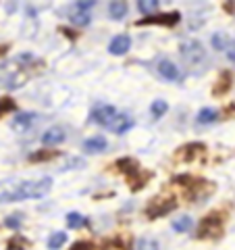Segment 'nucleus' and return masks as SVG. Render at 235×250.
<instances>
[{
  "mask_svg": "<svg viewBox=\"0 0 235 250\" xmlns=\"http://www.w3.org/2000/svg\"><path fill=\"white\" fill-rule=\"evenodd\" d=\"M50 188H52L50 177H42L38 182H19V179L0 182V205L2 202L27 200V198H42L50 192Z\"/></svg>",
  "mask_w": 235,
  "mask_h": 250,
  "instance_id": "1",
  "label": "nucleus"
},
{
  "mask_svg": "<svg viewBox=\"0 0 235 250\" xmlns=\"http://www.w3.org/2000/svg\"><path fill=\"white\" fill-rule=\"evenodd\" d=\"M181 57L187 65L198 67L200 62L204 61V48H202V44L196 42V40H185V42H181Z\"/></svg>",
  "mask_w": 235,
  "mask_h": 250,
  "instance_id": "2",
  "label": "nucleus"
},
{
  "mask_svg": "<svg viewBox=\"0 0 235 250\" xmlns=\"http://www.w3.org/2000/svg\"><path fill=\"white\" fill-rule=\"evenodd\" d=\"M221 229H223L221 215L210 213L202 219V223L198 228V238H216V236H221Z\"/></svg>",
  "mask_w": 235,
  "mask_h": 250,
  "instance_id": "3",
  "label": "nucleus"
},
{
  "mask_svg": "<svg viewBox=\"0 0 235 250\" xmlns=\"http://www.w3.org/2000/svg\"><path fill=\"white\" fill-rule=\"evenodd\" d=\"M175 207H177L175 198H154L150 205L146 207V217H148V219L164 217V215H169Z\"/></svg>",
  "mask_w": 235,
  "mask_h": 250,
  "instance_id": "4",
  "label": "nucleus"
},
{
  "mask_svg": "<svg viewBox=\"0 0 235 250\" xmlns=\"http://www.w3.org/2000/svg\"><path fill=\"white\" fill-rule=\"evenodd\" d=\"M179 19H181V15H179L177 11L173 13H160V15H150V17H144L139 19L136 25H164V27H173L179 23Z\"/></svg>",
  "mask_w": 235,
  "mask_h": 250,
  "instance_id": "5",
  "label": "nucleus"
},
{
  "mask_svg": "<svg viewBox=\"0 0 235 250\" xmlns=\"http://www.w3.org/2000/svg\"><path fill=\"white\" fill-rule=\"evenodd\" d=\"M92 121L96 125H102V127H111V123L115 121L117 117V111L111 106V104H102V106H96L92 111Z\"/></svg>",
  "mask_w": 235,
  "mask_h": 250,
  "instance_id": "6",
  "label": "nucleus"
},
{
  "mask_svg": "<svg viewBox=\"0 0 235 250\" xmlns=\"http://www.w3.org/2000/svg\"><path fill=\"white\" fill-rule=\"evenodd\" d=\"M204 150H206V146L202 142H192V144H185V146L179 148V150H177V159L190 163V161H194V159H198V156L204 154Z\"/></svg>",
  "mask_w": 235,
  "mask_h": 250,
  "instance_id": "7",
  "label": "nucleus"
},
{
  "mask_svg": "<svg viewBox=\"0 0 235 250\" xmlns=\"http://www.w3.org/2000/svg\"><path fill=\"white\" fill-rule=\"evenodd\" d=\"M129 48H131V38L125 36V34H121V36L113 38L111 46H108V52L115 54V57H121V54H125Z\"/></svg>",
  "mask_w": 235,
  "mask_h": 250,
  "instance_id": "8",
  "label": "nucleus"
},
{
  "mask_svg": "<svg viewBox=\"0 0 235 250\" xmlns=\"http://www.w3.org/2000/svg\"><path fill=\"white\" fill-rule=\"evenodd\" d=\"M36 121H38V115H34V113H19V115L13 119L11 127H13L15 131H27Z\"/></svg>",
  "mask_w": 235,
  "mask_h": 250,
  "instance_id": "9",
  "label": "nucleus"
},
{
  "mask_svg": "<svg viewBox=\"0 0 235 250\" xmlns=\"http://www.w3.org/2000/svg\"><path fill=\"white\" fill-rule=\"evenodd\" d=\"M158 75L162 77V80H167V82H175V80H179V67L175 65V62H171V61H160L158 62Z\"/></svg>",
  "mask_w": 235,
  "mask_h": 250,
  "instance_id": "10",
  "label": "nucleus"
},
{
  "mask_svg": "<svg viewBox=\"0 0 235 250\" xmlns=\"http://www.w3.org/2000/svg\"><path fill=\"white\" fill-rule=\"evenodd\" d=\"M62 140H65V131L60 127H50L42 134V144H46V146H57Z\"/></svg>",
  "mask_w": 235,
  "mask_h": 250,
  "instance_id": "11",
  "label": "nucleus"
},
{
  "mask_svg": "<svg viewBox=\"0 0 235 250\" xmlns=\"http://www.w3.org/2000/svg\"><path fill=\"white\" fill-rule=\"evenodd\" d=\"M231 83H233V77L229 71H223L221 75H218V80H216V85L213 88V94L215 96H223V94H227L231 90Z\"/></svg>",
  "mask_w": 235,
  "mask_h": 250,
  "instance_id": "12",
  "label": "nucleus"
},
{
  "mask_svg": "<svg viewBox=\"0 0 235 250\" xmlns=\"http://www.w3.org/2000/svg\"><path fill=\"white\" fill-rule=\"evenodd\" d=\"M106 146H108L106 140H104L102 136H96V138L85 140V142H83V150H85V152H90V154H98V152L106 150Z\"/></svg>",
  "mask_w": 235,
  "mask_h": 250,
  "instance_id": "13",
  "label": "nucleus"
},
{
  "mask_svg": "<svg viewBox=\"0 0 235 250\" xmlns=\"http://www.w3.org/2000/svg\"><path fill=\"white\" fill-rule=\"evenodd\" d=\"M133 127V119L129 115H117L115 121L111 123V129L115 134H125V131H129Z\"/></svg>",
  "mask_w": 235,
  "mask_h": 250,
  "instance_id": "14",
  "label": "nucleus"
},
{
  "mask_svg": "<svg viewBox=\"0 0 235 250\" xmlns=\"http://www.w3.org/2000/svg\"><path fill=\"white\" fill-rule=\"evenodd\" d=\"M115 167L121 171V173H125V175H129V177H133L139 171V163L137 161H133V159H119L115 163Z\"/></svg>",
  "mask_w": 235,
  "mask_h": 250,
  "instance_id": "15",
  "label": "nucleus"
},
{
  "mask_svg": "<svg viewBox=\"0 0 235 250\" xmlns=\"http://www.w3.org/2000/svg\"><path fill=\"white\" fill-rule=\"evenodd\" d=\"M108 15H111L113 19H123L125 15H127V2H123V0H115L108 6Z\"/></svg>",
  "mask_w": 235,
  "mask_h": 250,
  "instance_id": "16",
  "label": "nucleus"
},
{
  "mask_svg": "<svg viewBox=\"0 0 235 250\" xmlns=\"http://www.w3.org/2000/svg\"><path fill=\"white\" fill-rule=\"evenodd\" d=\"M29 248V240L23 238L21 233H15V236L6 242V250H27Z\"/></svg>",
  "mask_w": 235,
  "mask_h": 250,
  "instance_id": "17",
  "label": "nucleus"
},
{
  "mask_svg": "<svg viewBox=\"0 0 235 250\" xmlns=\"http://www.w3.org/2000/svg\"><path fill=\"white\" fill-rule=\"evenodd\" d=\"M150 177H152L150 171H144V173H142V171H137V173L133 175V177H129L131 190H142V188L146 186V182H148V179H150Z\"/></svg>",
  "mask_w": 235,
  "mask_h": 250,
  "instance_id": "18",
  "label": "nucleus"
},
{
  "mask_svg": "<svg viewBox=\"0 0 235 250\" xmlns=\"http://www.w3.org/2000/svg\"><path fill=\"white\" fill-rule=\"evenodd\" d=\"M59 154H60L59 150H38V152H31V154H29V161H31V163H44V161L57 159Z\"/></svg>",
  "mask_w": 235,
  "mask_h": 250,
  "instance_id": "19",
  "label": "nucleus"
},
{
  "mask_svg": "<svg viewBox=\"0 0 235 250\" xmlns=\"http://www.w3.org/2000/svg\"><path fill=\"white\" fill-rule=\"evenodd\" d=\"M137 9H139V13H144L146 17H150V15L158 9V0H139Z\"/></svg>",
  "mask_w": 235,
  "mask_h": 250,
  "instance_id": "20",
  "label": "nucleus"
},
{
  "mask_svg": "<svg viewBox=\"0 0 235 250\" xmlns=\"http://www.w3.org/2000/svg\"><path fill=\"white\" fill-rule=\"evenodd\" d=\"M67 242V233H62V231H54L52 236L48 238V248L50 250H59L62 244Z\"/></svg>",
  "mask_w": 235,
  "mask_h": 250,
  "instance_id": "21",
  "label": "nucleus"
},
{
  "mask_svg": "<svg viewBox=\"0 0 235 250\" xmlns=\"http://www.w3.org/2000/svg\"><path fill=\"white\" fill-rule=\"evenodd\" d=\"M69 19H71L73 23H77V25H88V23H90V15L85 13V11H77V9H73L71 15H69Z\"/></svg>",
  "mask_w": 235,
  "mask_h": 250,
  "instance_id": "22",
  "label": "nucleus"
},
{
  "mask_svg": "<svg viewBox=\"0 0 235 250\" xmlns=\"http://www.w3.org/2000/svg\"><path fill=\"white\" fill-rule=\"evenodd\" d=\"M216 117H218V113L215 108H202L198 113V123H213V121H216Z\"/></svg>",
  "mask_w": 235,
  "mask_h": 250,
  "instance_id": "23",
  "label": "nucleus"
},
{
  "mask_svg": "<svg viewBox=\"0 0 235 250\" xmlns=\"http://www.w3.org/2000/svg\"><path fill=\"white\" fill-rule=\"evenodd\" d=\"M150 111H152V117H154V119H160V117L169 111V104L164 103V100H154Z\"/></svg>",
  "mask_w": 235,
  "mask_h": 250,
  "instance_id": "24",
  "label": "nucleus"
},
{
  "mask_svg": "<svg viewBox=\"0 0 235 250\" xmlns=\"http://www.w3.org/2000/svg\"><path fill=\"white\" fill-rule=\"evenodd\" d=\"M136 250H160V246H158V242L152 238H142V240H137Z\"/></svg>",
  "mask_w": 235,
  "mask_h": 250,
  "instance_id": "25",
  "label": "nucleus"
},
{
  "mask_svg": "<svg viewBox=\"0 0 235 250\" xmlns=\"http://www.w3.org/2000/svg\"><path fill=\"white\" fill-rule=\"evenodd\" d=\"M227 46H229V38H227V34H215L213 36V48L215 50H227Z\"/></svg>",
  "mask_w": 235,
  "mask_h": 250,
  "instance_id": "26",
  "label": "nucleus"
},
{
  "mask_svg": "<svg viewBox=\"0 0 235 250\" xmlns=\"http://www.w3.org/2000/svg\"><path fill=\"white\" fill-rule=\"evenodd\" d=\"M192 228V217H179V219H175L173 221V229L175 231H187Z\"/></svg>",
  "mask_w": 235,
  "mask_h": 250,
  "instance_id": "27",
  "label": "nucleus"
},
{
  "mask_svg": "<svg viewBox=\"0 0 235 250\" xmlns=\"http://www.w3.org/2000/svg\"><path fill=\"white\" fill-rule=\"evenodd\" d=\"M83 223H85V217H81L79 213H69V215H67V225H69L71 229L81 228Z\"/></svg>",
  "mask_w": 235,
  "mask_h": 250,
  "instance_id": "28",
  "label": "nucleus"
},
{
  "mask_svg": "<svg viewBox=\"0 0 235 250\" xmlns=\"http://www.w3.org/2000/svg\"><path fill=\"white\" fill-rule=\"evenodd\" d=\"M17 111V104H15L13 98H2L0 100V117H4L6 113H13Z\"/></svg>",
  "mask_w": 235,
  "mask_h": 250,
  "instance_id": "29",
  "label": "nucleus"
},
{
  "mask_svg": "<svg viewBox=\"0 0 235 250\" xmlns=\"http://www.w3.org/2000/svg\"><path fill=\"white\" fill-rule=\"evenodd\" d=\"M21 223H23V217L21 215H11V217L4 219V225H6V228H11V229H19Z\"/></svg>",
  "mask_w": 235,
  "mask_h": 250,
  "instance_id": "30",
  "label": "nucleus"
},
{
  "mask_svg": "<svg viewBox=\"0 0 235 250\" xmlns=\"http://www.w3.org/2000/svg\"><path fill=\"white\" fill-rule=\"evenodd\" d=\"M69 250H94V244L92 242H85V240H79V242H75V244L69 248Z\"/></svg>",
  "mask_w": 235,
  "mask_h": 250,
  "instance_id": "31",
  "label": "nucleus"
},
{
  "mask_svg": "<svg viewBox=\"0 0 235 250\" xmlns=\"http://www.w3.org/2000/svg\"><path fill=\"white\" fill-rule=\"evenodd\" d=\"M225 52H227V57H229V61L235 65V42H229V46H227Z\"/></svg>",
  "mask_w": 235,
  "mask_h": 250,
  "instance_id": "32",
  "label": "nucleus"
},
{
  "mask_svg": "<svg viewBox=\"0 0 235 250\" xmlns=\"http://www.w3.org/2000/svg\"><path fill=\"white\" fill-rule=\"evenodd\" d=\"M92 6H94V2L90 0V2H77V4L73 6V9H77V11H85V13H88V9H92Z\"/></svg>",
  "mask_w": 235,
  "mask_h": 250,
  "instance_id": "33",
  "label": "nucleus"
},
{
  "mask_svg": "<svg viewBox=\"0 0 235 250\" xmlns=\"http://www.w3.org/2000/svg\"><path fill=\"white\" fill-rule=\"evenodd\" d=\"M9 48H11L9 44H0V57H4V54L9 52Z\"/></svg>",
  "mask_w": 235,
  "mask_h": 250,
  "instance_id": "34",
  "label": "nucleus"
}]
</instances>
